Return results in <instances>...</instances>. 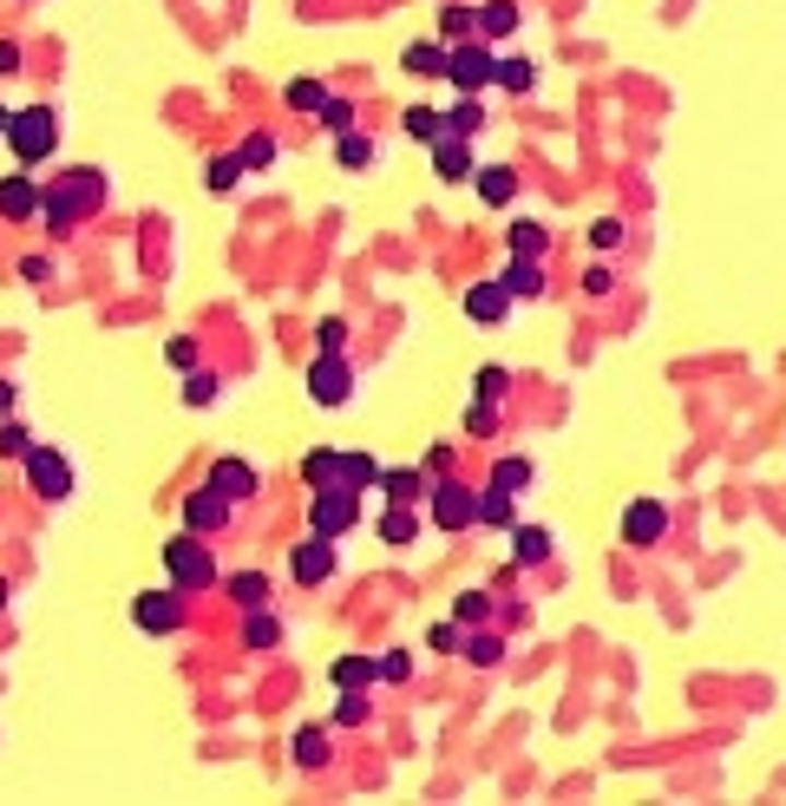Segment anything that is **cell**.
I'll return each instance as SVG.
<instances>
[{
  "label": "cell",
  "instance_id": "cell-7",
  "mask_svg": "<svg viewBox=\"0 0 786 806\" xmlns=\"http://www.w3.org/2000/svg\"><path fill=\"white\" fill-rule=\"evenodd\" d=\"M308 400H315V407H348V400H354V367H348L341 354H315V367H308Z\"/></svg>",
  "mask_w": 786,
  "mask_h": 806
},
{
  "label": "cell",
  "instance_id": "cell-35",
  "mask_svg": "<svg viewBox=\"0 0 786 806\" xmlns=\"http://www.w3.org/2000/svg\"><path fill=\"white\" fill-rule=\"evenodd\" d=\"M492 486H505V492L518 499V492L531 486V459H525V453H512V459H498V466H492Z\"/></svg>",
  "mask_w": 786,
  "mask_h": 806
},
{
  "label": "cell",
  "instance_id": "cell-12",
  "mask_svg": "<svg viewBox=\"0 0 786 806\" xmlns=\"http://www.w3.org/2000/svg\"><path fill=\"white\" fill-rule=\"evenodd\" d=\"M230 505H236V499H230L223 486H197V492L184 499V532H223V525H230Z\"/></svg>",
  "mask_w": 786,
  "mask_h": 806
},
{
  "label": "cell",
  "instance_id": "cell-3",
  "mask_svg": "<svg viewBox=\"0 0 786 806\" xmlns=\"http://www.w3.org/2000/svg\"><path fill=\"white\" fill-rule=\"evenodd\" d=\"M446 79H453L459 92L498 85V52H492V39H459V46H446Z\"/></svg>",
  "mask_w": 786,
  "mask_h": 806
},
{
  "label": "cell",
  "instance_id": "cell-60",
  "mask_svg": "<svg viewBox=\"0 0 786 806\" xmlns=\"http://www.w3.org/2000/svg\"><path fill=\"white\" fill-rule=\"evenodd\" d=\"M0 610H7V584H0Z\"/></svg>",
  "mask_w": 786,
  "mask_h": 806
},
{
  "label": "cell",
  "instance_id": "cell-14",
  "mask_svg": "<svg viewBox=\"0 0 786 806\" xmlns=\"http://www.w3.org/2000/svg\"><path fill=\"white\" fill-rule=\"evenodd\" d=\"M39 203H46V190H39L33 177H0V217H7V223L39 217Z\"/></svg>",
  "mask_w": 786,
  "mask_h": 806
},
{
  "label": "cell",
  "instance_id": "cell-51",
  "mask_svg": "<svg viewBox=\"0 0 786 806\" xmlns=\"http://www.w3.org/2000/svg\"><path fill=\"white\" fill-rule=\"evenodd\" d=\"M617 243H623V223L617 217H597L590 223V249H617Z\"/></svg>",
  "mask_w": 786,
  "mask_h": 806
},
{
  "label": "cell",
  "instance_id": "cell-26",
  "mask_svg": "<svg viewBox=\"0 0 786 806\" xmlns=\"http://www.w3.org/2000/svg\"><path fill=\"white\" fill-rule=\"evenodd\" d=\"M479 525H498V532H512V525H518V505H512V492H505V486H485V492H479Z\"/></svg>",
  "mask_w": 786,
  "mask_h": 806
},
{
  "label": "cell",
  "instance_id": "cell-37",
  "mask_svg": "<svg viewBox=\"0 0 786 806\" xmlns=\"http://www.w3.org/2000/svg\"><path fill=\"white\" fill-rule=\"evenodd\" d=\"M216 394H223V387H216L210 367H190V374H184V407H210Z\"/></svg>",
  "mask_w": 786,
  "mask_h": 806
},
{
  "label": "cell",
  "instance_id": "cell-58",
  "mask_svg": "<svg viewBox=\"0 0 786 806\" xmlns=\"http://www.w3.org/2000/svg\"><path fill=\"white\" fill-rule=\"evenodd\" d=\"M7 407H13V381H0V413H7Z\"/></svg>",
  "mask_w": 786,
  "mask_h": 806
},
{
  "label": "cell",
  "instance_id": "cell-28",
  "mask_svg": "<svg viewBox=\"0 0 786 806\" xmlns=\"http://www.w3.org/2000/svg\"><path fill=\"white\" fill-rule=\"evenodd\" d=\"M223 591H230L243 610H262V604H269V577H262V571H236V577H223Z\"/></svg>",
  "mask_w": 786,
  "mask_h": 806
},
{
  "label": "cell",
  "instance_id": "cell-41",
  "mask_svg": "<svg viewBox=\"0 0 786 806\" xmlns=\"http://www.w3.org/2000/svg\"><path fill=\"white\" fill-rule=\"evenodd\" d=\"M472 387H479V400H492V407H498V400H505V387H512V367H498V361H492V367H479V374H472Z\"/></svg>",
  "mask_w": 786,
  "mask_h": 806
},
{
  "label": "cell",
  "instance_id": "cell-53",
  "mask_svg": "<svg viewBox=\"0 0 786 806\" xmlns=\"http://www.w3.org/2000/svg\"><path fill=\"white\" fill-rule=\"evenodd\" d=\"M407 676H413V656L407 650H387L380 656V682H407Z\"/></svg>",
  "mask_w": 786,
  "mask_h": 806
},
{
  "label": "cell",
  "instance_id": "cell-22",
  "mask_svg": "<svg viewBox=\"0 0 786 806\" xmlns=\"http://www.w3.org/2000/svg\"><path fill=\"white\" fill-rule=\"evenodd\" d=\"M446 131H453V138H479V131H485L479 92H459V105H446Z\"/></svg>",
  "mask_w": 786,
  "mask_h": 806
},
{
  "label": "cell",
  "instance_id": "cell-52",
  "mask_svg": "<svg viewBox=\"0 0 786 806\" xmlns=\"http://www.w3.org/2000/svg\"><path fill=\"white\" fill-rule=\"evenodd\" d=\"M492 427H498V407L492 400H472L466 407V433H492Z\"/></svg>",
  "mask_w": 786,
  "mask_h": 806
},
{
  "label": "cell",
  "instance_id": "cell-46",
  "mask_svg": "<svg viewBox=\"0 0 786 806\" xmlns=\"http://www.w3.org/2000/svg\"><path fill=\"white\" fill-rule=\"evenodd\" d=\"M315 348H321V354H341V348H348V322H341V315H321V322H315Z\"/></svg>",
  "mask_w": 786,
  "mask_h": 806
},
{
  "label": "cell",
  "instance_id": "cell-24",
  "mask_svg": "<svg viewBox=\"0 0 786 806\" xmlns=\"http://www.w3.org/2000/svg\"><path fill=\"white\" fill-rule=\"evenodd\" d=\"M518 20H525L518 0H485V7H479V39H505Z\"/></svg>",
  "mask_w": 786,
  "mask_h": 806
},
{
  "label": "cell",
  "instance_id": "cell-4",
  "mask_svg": "<svg viewBox=\"0 0 786 806\" xmlns=\"http://www.w3.org/2000/svg\"><path fill=\"white\" fill-rule=\"evenodd\" d=\"M164 571L177 591H210L216 584V558L203 551V538H171L164 545Z\"/></svg>",
  "mask_w": 786,
  "mask_h": 806
},
{
  "label": "cell",
  "instance_id": "cell-56",
  "mask_svg": "<svg viewBox=\"0 0 786 806\" xmlns=\"http://www.w3.org/2000/svg\"><path fill=\"white\" fill-rule=\"evenodd\" d=\"M426 472H433V479H453V446H433V453H426Z\"/></svg>",
  "mask_w": 786,
  "mask_h": 806
},
{
  "label": "cell",
  "instance_id": "cell-25",
  "mask_svg": "<svg viewBox=\"0 0 786 806\" xmlns=\"http://www.w3.org/2000/svg\"><path fill=\"white\" fill-rule=\"evenodd\" d=\"M302 479H308L315 492H328V486H341V453H335V446H315V453L302 459Z\"/></svg>",
  "mask_w": 786,
  "mask_h": 806
},
{
  "label": "cell",
  "instance_id": "cell-55",
  "mask_svg": "<svg viewBox=\"0 0 786 806\" xmlns=\"http://www.w3.org/2000/svg\"><path fill=\"white\" fill-rule=\"evenodd\" d=\"M20 282H52V256H20Z\"/></svg>",
  "mask_w": 786,
  "mask_h": 806
},
{
  "label": "cell",
  "instance_id": "cell-15",
  "mask_svg": "<svg viewBox=\"0 0 786 806\" xmlns=\"http://www.w3.org/2000/svg\"><path fill=\"white\" fill-rule=\"evenodd\" d=\"M433 171H439L446 184H466V177H472L479 164H472V151H466V138H453V131H446V138H433Z\"/></svg>",
  "mask_w": 786,
  "mask_h": 806
},
{
  "label": "cell",
  "instance_id": "cell-1",
  "mask_svg": "<svg viewBox=\"0 0 786 806\" xmlns=\"http://www.w3.org/2000/svg\"><path fill=\"white\" fill-rule=\"evenodd\" d=\"M105 203V171H66L52 190H46V203H39V223L66 243L72 230H79V217H92Z\"/></svg>",
  "mask_w": 786,
  "mask_h": 806
},
{
  "label": "cell",
  "instance_id": "cell-45",
  "mask_svg": "<svg viewBox=\"0 0 786 806\" xmlns=\"http://www.w3.org/2000/svg\"><path fill=\"white\" fill-rule=\"evenodd\" d=\"M321 105H328L321 79H295V85H289V112H321Z\"/></svg>",
  "mask_w": 786,
  "mask_h": 806
},
{
  "label": "cell",
  "instance_id": "cell-57",
  "mask_svg": "<svg viewBox=\"0 0 786 806\" xmlns=\"http://www.w3.org/2000/svg\"><path fill=\"white\" fill-rule=\"evenodd\" d=\"M7 72H20V46H13V39H0V79H7Z\"/></svg>",
  "mask_w": 786,
  "mask_h": 806
},
{
  "label": "cell",
  "instance_id": "cell-21",
  "mask_svg": "<svg viewBox=\"0 0 786 806\" xmlns=\"http://www.w3.org/2000/svg\"><path fill=\"white\" fill-rule=\"evenodd\" d=\"M400 66L420 72V79H446V39H413V46L400 52Z\"/></svg>",
  "mask_w": 786,
  "mask_h": 806
},
{
  "label": "cell",
  "instance_id": "cell-13",
  "mask_svg": "<svg viewBox=\"0 0 786 806\" xmlns=\"http://www.w3.org/2000/svg\"><path fill=\"white\" fill-rule=\"evenodd\" d=\"M335 545H341V538H321V532L302 538L295 558H289V577H295V584H328V577H335Z\"/></svg>",
  "mask_w": 786,
  "mask_h": 806
},
{
  "label": "cell",
  "instance_id": "cell-50",
  "mask_svg": "<svg viewBox=\"0 0 786 806\" xmlns=\"http://www.w3.org/2000/svg\"><path fill=\"white\" fill-rule=\"evenodd\" d=\"M164 361H171L177 374H190V367H197V341H190V335H177V341H164Z\"/></svg>",
  "mask_w": 786,
  "mask_h": 806
},
{
  "label": "cell",
  "instance_id": "cell-5",
  "mask_svg": "<svg viewBox=\"0 0 786 806\" xmlns=\"http://www.w3.org/2000/svg\"><path fill=\"white\" fill-rule=\"evenodd\" d=\"M308 525H315L321 538H348V532L361 525V492H348V486H328V492H315V505H308Z\"/></svg>",
  "mask_w": 786,
  "mask_h": 806
},
{
  "label": "cell",
  "instance_id": "cell-20",
  "mask_svg": "<svg viewBox=\"0 0 786 806\" xmlns=\"http://www.w3.org/2000/svg\"><path fill=\"white\" fill-rule=\"evenodd\" d=\"M426 466H394V472H380V492L394 499V505H413V499H426Z\"/></svg>",
  "mask_w": 786,
  "mask_h": 806
},
{
  "label": "cell",
  "instance_id": "cell-39",
  "mask_svg": "<svg viewBox=\"0 0 786 806\" xmlns=\"http://www.w3.org/2000/svg\"><path fill=\"white\" fill-rule=\"evenodd\" d=\"M367 722V689H341L335 696V728H361Z\"/></svg>",
  "mask_w": 786,
  "mask_h": 806
},
{
  "label": "cell",
  "instance_id": "cell-59",
  "mask_svg": "<svg viewBox=\"0 0 786 806\" xmlns=\"http://www.w3.org/2000/svg\"><path fill=\"white\" fill-rule=\"evenodd\" d=\"M7 125H13V112H7V105H0V138H7Z\"/></svg>",
  "mask_w": 786,
  "mask_h": 806
},
{
  "label": "cell",
  "instance_id": "cell-49",
  "mask_svg": "<svg viewBox=\"0 0 786 806\" xmlns=\"http://www.w3.org/2000/svg\"><path fill=\"white\" fill-rule=\"evenodd\" d=\"M321 125H328L335 138H341V131H354V105H348V98H328V105H321Z\"/></svg>",
  "mask_w": 786,
  "mask_h": 806
},
{
  "label": "cell",
  "instance_id": "cell-31",
  "mask_svg": "<svg viewBox=\"0 0 786 806\" xmlns=\"http://www.w3.org/2000/svg\"><path fill=\"white\" fill-rule=\"evenodd\" d=\"M335 157H341L348 171H367V164H374V138H367V131H341V138H335Z\"/></svg>",
  "mask_w": 786,
  "mask_h": 806
},
{
  "label": "cell",
  "instance_id": "cell-32",
  "mask_svg": "<svg viewBox=\"0 0 786 806\" xmlns=\"http://www.w3.org/2000/svg\"><path fill=\"white\" fill-rule=\"evenodd\" d=\"M341 486L348 492H367V486H380V466L367 453H341Z\"/></svg>",
  "mask_w": 786,
  "mask_h": 806
},
{
  "label": "cell",
  "instance_id": "cell-33",
  "mask_svg": "<svg viewBox=\"0 0 786 806\" xmlns=\"http://www.w3.org/2000/svg\"><path fill=\"white\" fill-rule=\"evenodd\" d=\"M295 761H302L308 774H321V768H328V728H302V735H295Z\"/></svg>",
  "mask_w": 786,
  "mask_h": 806
},
{
  "label": "cell",
  "instance_id": "cell-6",
  "mask_svg": "<svg viewBox=\"0 0 786 806\" xmlns=\"http://www.w3.org/2000/svg\"><path fill=\"white\" fill-rule=\"evenodd\" d=\"M131 623L144 630V636H171L177 623H184V591L171 584V591H138L131 597Z\"/></svg>",
  "mask_w": 786,
  "mask_h": 806
},
{
  "label": "cell",
  "instance_id": "cell-17",
  "mask_svg": "<svg viewBox=\"0 0 786 806\" xmlns=\"http://www.w3.org/2000/svg\"><path fill=\"white\" fill-rule=\"evenodd\" d=\"M472 184H479V197H485L492 210L518 197V171H512V164H479V171H472Z\"/></svg>",
  "mask_w": 786,
  "mask_h": 806
},
{
  "label": "cell",
  "instance_id": "cell-44",
  "mask_svg": "<svg viewBox=\"0 0 786 806\" xmlns=\"http://www.w3.org/2000/svg\"><path fill=\"white\" fill-rule=\"evenodd\" d=\"M26 453H33V427L0 420V459H26Z\"/></svg>",
  "mask_w": 786,
  "mask_h": 806
},
{
  "label": "cell",
  "instance_id": "cell-30",
  "mask_svg": "<svg viewBox=\"0 0 786 806\" xmlns=\"http://www.w3.org/2000/svg\"><path fill=\"white\" fill-rule=\"evenodd\" d=\"M544 249H551V223L518 217V223H512V256H544Z\"/></svg>",
  "mask_w": 786,
  "mask_h": 806
},
{
  "label": "cell",
  "instance_id": "cell-36",
  "mask_svg": "<svg viewBox=\"0 0 786 806\" xmlns=\"http://www.w3.org/2000/svg\"><path fill=\"white\" fill-rule=\"evenodd\" d=\"M413 532H420L413 505H387V518H380V538H387V545H413Z\"/></svg>",
  "mask_w": 786,
  "mask_h": 806
},
{
  "label": "cell",
  "instance_id": "cell-8",
  "mask_svg": "<svg viewBox=\"0 0 786 806\" xmlns=\"http://www.w3.org/2000/svg\"><path fill=\"white\" fill-rule=\"evenodd\" d=\"M20 466H26V486H33V492H39L46 505L72 492V466H66V453H52V446H33V453H26Z\"/></svg>",
  "mask_w": 786,
  "mask_h": 806
},
{
  "label": "cell",
  "instance_id": "cell-27",
  "mask_svg": "<svg viewBox=\"0 0 786 806\" xmlns=\"http://www.w3.org/2000/svg\"><path fill=\"white\" fill-rule=\"evenodd\" d=\"M439 33H446V46H459V39H479V7H459V0H446V13H439Z\"/></svg>",
  "mask_w": 786,
  "mask_h": 806
},
{
  "label": "cell",
  "instance_id": "cell-2",
  "mask_svg": "<svg viewBox=\"0 0 786 806\" xmlns=\"http://www.w3.org/2000/svg\"><path fill=\"white\" fill-rule=\"evenodd\" d=\"M7 144H13V157H20L26 171H33V164H46V157L59 151V112H52V105H26V112H13Z\"/></svg>",
  "mask_w": 786,
  "mask_h": 806
},
{
  "label": "cell",
  "instance_id": "cell-29",
  "mask_svg": "<svg viewBox=\"0 0 786 806\" xmlns=\"http://www.w3.org/2000/svg\"><path fill=\"white\" fill-rule=\"evenodd\" d=\"M400 118H407V138H420V144L446 138V112H433V105H407Z\"/></svg>",
  "mask_w": 786,
  "mask_h": 806
},
{
  "label": "cell",
  "instance_id": "cell-16",
  "mask_svg": "<svg viewBox=\"0 0 786 806\" xmlns=\"http://www.w3.org/2000/svg\"><path fill=\"white\" fill-rule=\"evenodd\" d=\"M328 682L335 689H374L380 682V656H335L328 663Z\"/></svg>",
  "mask_w": 786,
  "mask_h": 806
},
{
  "label": "cell",
  "instance_id": "cell-38",
  "mask_svg": "<svg viewBox=\"0 0 786 806\" xmlns=\"http://www.w3.org/2000/svg\"><path fill=\"white\" fill-rule=\"evenodd\" d=\"M498 656H505V643H498L492 630H479V636H466V663H472V669H498Z\"/></svg>",
  "mask_w": 786,
  "mask_h": 806
},
{
  "label": "cell",
  "instance_id": "cell-9",
  "mask_svg": "<svg viewBox=\"0 0 786 806\" xmlns=\"http://www.w3.org/2000/svg\"><path fill=\"white\" fill-rule=\"evenodd\" d=\"M656 538H669V505H662V499H630V505H623V545L649 551Z\"/></svg>",
  "mask_w": 786,
  "mask_h": 806
},
{
  "label": "cell",
  "instance_id": "cell-42",
  "mask_svg": "<svg viewBox=\"0 0 786 806\" xmlns=\"http://www.w3.org/2000/svg\"><path fill=\"white\" fill-rule=\"evenodd\" d=\"M275 636H282V630H275V617H269V610H249L243 643H249V650H275Z\"/></svg>",
  "mask_w": 786,
  "mask_h": 806
},
{
  "label": "cell",
  "instance_id": "cell-10",
  "mask_svg": "<svg viewBox=\"0 0 786 806\" xmlns=\"http://www.w3.org/2000/svg\"><path fill=\"white\" fill-rule=\"evenodd\" d=\"M433 525L439 532H466V525H479V492L472 486H433Z\"/></svg>",
  "mask_w": 786,
  "mask_h": 806
},
{
  "label": "cell",
  "instance_id": "cell-43",
  "mask_svg": "<svg viewBox=\"0 0 786 806\" xmlns=\"http://www.w3.org/2000/svg\"><path fill=\"white\" fill-rule=\"evenodd\" d=\"M426 643H433L439 656H459V650H466V623H459V617H446V623H433V630H426Z\"/></svg>",
  "mask_w": 786,
  "mask_h": 806
},
{
  "label": "cell",
  "instance_id": "cell-54",
  "mask_svg": "<svg viewBox=\"0 0 786 806\" xmlns=\"http://www.w3.org/2000/svg\"><path fill=\"white\" fill-rule=\"evenodd\" d=\"M610 289H617L610 262H590V269H584V295H610Z\"/></svg>",
  "mask_w": 786,
  "mask_h": 806
},
{
  "label": "cell",
  "instance_id": "cell-11",
  "mask_svg": "<svg viewBox=\"0 0 786 806\" xmlns=\"http://www.w3.org/2000/svg\"><path fill=\"white\" fill-rule=\"evenodd\" d=\"M512 302H518V295H512L505 282H472V289H466V322L505 328V322H512Z\"/></svg>",
  "mask_w": 786,
  "mask_h": 806
},
{
  "label": "cell",
  "instance_id": "cell-47",
  "mask_svg": "<svg viewBox=\"0 0 786 806\" xmlns=\"http://www.w3.org/2000/svg\"><path fill=\"white\" fill-rule=\"evenodd\" d=\"M453 617H459V623H485V617H492V591H466V597L453 604Z\"/></svg>",
  "mask_w": 786,
  "mask_h": 806
},
{
  "label": "cell",
  "instance_id": "cell-23",
  "mask_svg": "<svg viewBox=\"0 0 786 806\" xmlns=\"http://www.w3.org/2000/svg\"><path fill=\"white\" fill-rule=\"evenodd\" d=\"M512 538H518V564L531 571V564H551V551H558V538L544 532V525H512Z\"/></svg>",
  "mask_w": 786,
  "mask_h": 806
},
{
  "label": "cell",
  "instance_id": "cell-19",
  "mask_svg": "<svg viewBox=\"0 0 786 806\" xmlns=\"http://www.w3.org/2000/svg\"><path fill=\"white\" fill-rule=\"evenodd\" d=\"M210 486H223V492L243 505V499H256V466H249V459H216V466H210Z\"/></svg>",
  "mask_w": 786,
  "mask_h": 806
},
{
  "label": "cell",
  "instance_id": "cell-48",
  "mask_svg": "<svg viewBox=\"0 0 786 806\" xmlns=\"http://www.w3.org/2000/svg\"><path fill=\"white\" fill-rule=\"evenodd\" d=\"M236 177H243V157H216V164H210V177H203V184H210V190H216V197H223V190H236Z\"/></svg>",
  "mask_w": 786,
  "mask_h": 806
},
{
  "label": "cell",
  "instance_id": "cell-18",
  "mask_svg": "<svg viewBox=\"0 0 786 806\" xmlns=\"http://www.w3.org/2000/svg\"><path fill=\"white\" fill-rule=\"evenodd\" d=\"M498 282H505L518 302H525V295H544V269H538V256H505Z\"/></svg>",
  "mask_w": 786,
  "mask_h": 806
},
{
  "label": "cell",
  "instance_id": "cell-34",
  "mask_svg": "<svg viewBox=\"0 0 786 806\" xmlns=\"http://www.w3.org/2000/svg\"><path fill=\"white\" fill-rule=\"evenodd\" d=\"M236 157H243V171H269V164H275V138H269V131H249V138L236 144Z\"/></svg>",
  "mask_w": 786,
  "mask_h": 806
},
{
  "label": "cell",
  "instance_id": "cell-40",
  "mask_svg": "<svg viewBox=\"0 0 786 806\" xmlns=\"http://www.w3.org/2000/svg\"><path fill=\"white\" fill-rule=\"evenodd\" d=\"M498 85L505 92H531L538 85V66L531 59H498Z\"/></svg>",
  "mask_w": 786,
  "mask_h": 806
}]
</instances>
